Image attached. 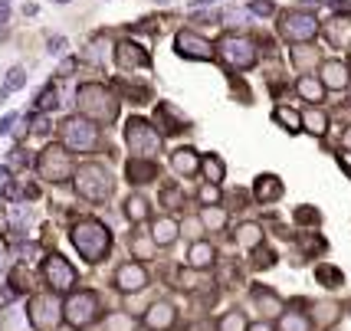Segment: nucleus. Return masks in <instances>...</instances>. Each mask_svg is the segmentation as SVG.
Listing matches in <instances>:
<instances>
[{
	"mask_svg": "<svg viewBox=\"0 0 351 331\" xmlns=\"http://www.w3.org/2000/svg\"><path fill=\"white\" fill-rule=\"evenodd\" d=\"M60 135L69 151H92L95 145V128L89 119H66L60 125Z\"/></svg>",
	"mask_w": 351,
	"mask_h": 331,
	"instance_id": "nucleus-8",
	"label": "nucleus"
},
{
	"mask_svg": "<svg viewBox=\"0 0 351 331\" xmlns=\"http://www.w3.org/2000/svg\"><path fill=\"white\" fill-rule=\"evenodd\" d=\"M3 20H7V7L0 3V23H3Z\"/></svg>",
	"mask_w": 351,
	"mask_h": 331,
	"instance_id": "nucleus-51",
	"label": "nucleus"
},
{
	"mask_svg": "<svg viewBox=\"0 0 351 331\" xmlns=\"http://www.w3.org/2000/svg\"><path fill=\"white\" fill-rule=\"evenodd\" d=\"M43 275H46V282H49V289L53 292H66V289H73L76 286V269L66 262L62 256H49L43 262Z\"/></svg>",
	"mask_w": 351,
	"mask_h": 331,
	"instance_id": "nucleus-12",
	"label": "nucleus"
},
{
	"mask_svg": "<svg viewBox=\"0 0 351 331\" xmlns=\"http://www.w3.org/2000/svg\"><path fill=\"white\" fill-rule=\"evenodd\" d=\"M178 233H181L178 220H171V217H161V220L154 223V230H152V240L158 243V246H171V243L178 240Z\"/></svg>",
	"mask_w": 351,
	"mask_h": 331,
	"instance_id": "nucleus-21",
	"label": "nucleus"
},
{
	"mask_svg": "<svg viewBox=\"0 0 351 331\" xmlns=\"http://www.w3.org/2000/svg\"><path fill=\"white\" fill-rule=\"evenodd\" d=\"M152 246H158L154 240H135V256H152Z\"/></svg>",
	"mask_w": 351,
	"mask_h": 331,
	"instance_id": "nucleus-43",
	"label": "nucleus"
},
{
	"mask_svg": "<svg viewBox=\"0 0 351 331\" xmlns=\"http://www.w3.org/2000/svg\"><path fill=\"white\" fill-rule=\"evenodd\" d=\"M73 246H76L89 262H99V259L108 256L112 236H108L106 223H99V220H82V223H76V230H73Z\"/></svg>",
	"mask_w": 351,
	"mask_h": 331,
	"instance_id": "nucleus-2",
	"label": "nucleus"
},
{
	"mask_svg": "<svg viewBox=\"0 0 351 331\" xmlns=\"http://www.w3.org/2000/svg\"><path fill=\"white\" fill-rule=\"evenodd\" d=\"M253 302L260 305L263 315H282V299L269 289H253Z\"/></svg>",
	"mask_w": 351,
	"mask_h": 331,
	"instance_id": "nucleus-24",
	"label": "nucleus"
},
{
	"mask_svg": "<svg viewBox=\"0 0 351 331\" xmlns=\"http://www.w3.org/2000/svg\"><path fill=\"white\" fill-rule=\"evenodd\" d=\"M295 89H299V95L306 99L308 106H319L322 99H325V86H322V79H315V75H302Z\"/></svg>",
	"mask_w": 351,
	"mask_h": 331,
	"instance_id": "nucleus-22",
	"label": "nucleus"
},
{
	"mask_svg": "<svg viewBox=\"0 0 351 331\" xmlns=\"http://www.w3.org/2000/svg\"><path fill=\"white\" fill-rule=\"evenodd\" d=\"M148 213H152V207H148V200H145V197H128V200H125V217H128L132 223L148 220Z\"/></svg>",
	"mask_w": 351,
	"mask_h": 331,
	"instance_id": "nucleus-31",
	"label": "nucleus"
},
{
	"mask_svg": "<svg viewBox=\"0 0 351 331\" xmlns=\"http://www.w3.org/2000/svg\"><path fill=\"white\" fill-rule=\"evenodd\" d=\"M184 226H187L184 233H191V236H194V233H200V226H204V223H200V220H187Z\"/></svg>",
	"mask_w": 351,
	"mask_h": 331,
	"instance_id": "nucleus-47",
	"label": "nucleus"
},
{
	"mask_svg": "<svg viewBox=\"0 0 351 331\" xmlns=\"http://www.w3.org/2000/svg\"><path fill=\"white\" fill-rule=\"evenodd\" d=\"M79 108H82V119H89L92 125H112L119 119V99L99 82L79 89Z\"/></svg>",
	"mask_w": 351,
	"mask_h": 331,
	"instance_id": "nucleus-1",
	"label": "nucleus"
},
{
	"mask_svg": "<svg viewBox=\"0 0 351 331\" xmlns=\"http://www.w3.org/2000/svg\"><path fill=\"white\" fill-rule=\"evenodd\" d=\"M220 56H223L230 69H253L256 66V46H253L250 36L230 33V36L220 40Z\"/></svg>",
	"mask_w": 351,
	"mask_h": 331,
	"instance_id": "nucleus-5",
	"label": "nucleus"
},
{
	"mask_svg": "<svg viewBox=\"0 0 351 331\" xmlns=\"http://www.w3.org/2000/svg\"><path fill=\"white\" fill-rule=\"evenodd\" d=\"M115 62L122 66V69H135V66H148V49L138 43H128V40H122V43L115 46Z\"/></svg>",
	"mask_w": 351,
	"mask_h": 331,
	"instance_id": "nucleus-16",
	"label": "nucleus"
},
{
	"mask_svg": "<svg viewBox=\"0 0 351 331\" xmlns=\"http://www.w3.org/2000/svg\"><path fill=\"white\" fill-rule=\"evenodd\" d=\"M174 49H178V56H184V60H214V46L207 43L204 36H197L194 30H181L178 36H174Z\"/></svg>",
	"mask_w": 351,
	"mask_h": 331,
	"instance_id": "nucleus-11",
	"label": "nucleus"
},
{
	"mask_svg": "<svg viewBox=\"0 0 351 331\" xmlns=\"http://www.w3.org/2000/svg\"><path fill=\"white\" fill-rule=\"evenodd\" d=\"M200 223H204V230H223V226H227V210L210 204V207L200 210Z\"/></svg>",
	"mask_w": 351,
	"mask_h": 331,
	"instance_id": "nucleus-30",
	"label": "nucleus"
},
{
	"mask_svg": "<svg viewBox=\"0 0 351 331\" xmlns=\"http://www.w3.org/2000/svg\"><path fill=\"white\" fill-rule=\"evenodd\" d=\"M138 321L132 315H108L106 318V331H135Z\"/></svg>",
	"mask_w": 351,
	"mask_h": 331,
	"instance_id": "nucleus-36",
	"label": "nucleus"
},
{
	"mask_svg": "<svg viewBox=\"0 0 351 331\" xmlns=\"http://www.w3.org/2000/svg\"><path fill=\"white\" fill-rule=\"evenodd\" d=\"M322 217H319V210H312V207H299L295 210V223H319Z\"/></svg>",
	"mask_w": 351,
	"mask_h": 331,
	"instance_id": "nucleus-39",
	"label": "nucleus"
},
{
	"mask_svg": "<svg viewBox=\"0 0 351 331\" xmlns=\"http://www.w3.org/2000/svg\"><path fill=\"white\" fill-rule=\"evenodd\" d=\"M197 286H200V275H194V266L178 272V289H184V292H194Z\"/></svg>",
	"mask_w": 351,
	"mask_h": 331,
	"instance_id": "nucleus-38",
	"label": "nucleus"
},
{
	"mask_svg": "<svg viewBox=\"0 0 351 331\" xmlns=\"http://www.w3.org/2000/svg\"><path fill=\"white\" fill-rule=\"evenodd\" d=\"M273 262H276V256L269 253V249H260V253H256V259H253V266H256V269H269Z\"/></svg>",
	"mask_w": 351,
	"mask_h": 331,
	"instance_id": "nucleus-41",
	"label": "nucleus"
},
{
	"mask_svg": "<svg viewBox=\"0 0 351 331\" xmlns=\"http://www.w3.org/2000/svg\"><path fill=\"white\" fill-rule=\"evenodd\" d=\"M315 279H319L325 289H338L345 282V272L338 269V266H332V262H319V266H315Z\"/></svg>",
	"mask_w": 351,
	"mask_h": 331,
	"instance_id": "nucleus-27",
	"label": "nucleus"
},
{
	"mask_svg": "<svg viewBox=\"0 0 351 331\" xmlns=\"http://www.w3.org/2000/svg\"><path fill=\"white\" fill-rule=\"evenodd\" d=\"M62 46L66 43H62L60 36H53V40H49V53H62Z\"/></svg>",
	"mask_w": 351,
	"mask_h": 331,
	"instance_id": "nucleus-49",
	"label": "nucleus"
},
{
	"mask_svg": "<svg viewBox=\"0 0 351 331\" xmlns=\"http://www.w3.org/2000/svg\"><path fill=\"white\" fill-rule=\"evenodd\" d=\"M279 33H282V40H289V43H312L315 36H319V20L312 14H302V10H292L279 20Z\"/></svg>",
	"mask_w": 351,
	"mask_h": 331,
	"instance_id": "nucleus-6",
	"label": "nucleus"
},
{
	"mask_svg": "<svg viewBox=\"0 0 351 331\" xmlns=\"http://www.w3.org/2000/svg\"><path fill=\"white\" fill-rule=\"evenodd\" d=\"M125 145L135 151V158H154L161 151V135L152 128V121L132 119L125 125Z\"/></svg>",
	"mask_w": 351,
	"mask_h": 331,
	"instance_id": "nucleus-4",
	"label": "nucleus"
},
{
	"mask_svg": "<svg viewBox=\"0 0 351 331\" xmlns=\"http://www.w3.org/2000/svg\"><path fill=\"white\" fill-rule=\"evenodd\" d=\"M348 102H351V95H348Z\"/></svg>",
	"mask_w": 351,
	"mask_h": 331,
	"instance_id": "nucleus-53",
	"label": "nucleus"
},
{
	"mask_svg": "<svg viewBox=\"0 0 351 331\" xmlns=\"http://www.w3.org/2000/svg\"><path fill=\"white\" fill-rule=\"evenodd\" d=\"M30 321L40 331H56L62 321V305L56 295H33L30 299Z\"/></svg>",
	"mask_w": 351,
	"mask_h": 331,
	"instance_id": "nucleus-7",
	"label": "nucleus"
},
{
	"mask_svg": "<svg viewBox=\"0 0 351 331\" xmlns=\"http://www.w3.org/2000/svg\"><path fill=\"white\" fill-rule=\"evenodd\" d=\"M158 119L168 121V125H165V132H168V135H174V132H184V128H187V119H184L178 108H171V106H158Z\"/></svg>",
	"mask_w": 351,
	"mask_h": 331,
	"instance_id": "nucleus-29",
	"label": "nucleus"
},
{
	"mask_svg": "<svg viewBox=\"0 0 351 331\" xmlns=\"http://www.w3.org/2000/svg\"><path fill=\"white\" fill-rule=\"evenodd\" d=\"M197 200L204 204V207H210V204H220V187H217L214 181H207L204 187L197 191Z\"/></svg>",
	"mask_w": 351,
	"mask_h": 331,
	"instance_id": "nucleus-37",
	"label": "nucleus"
},
{
	"mask_svg": "<svg viewBox=\"0 0 351 331\" xmlns=\"http://www.w3.org/2000/svg\"><path fill=\"white\" fill-rule=\"evenodd\" d=\"M276 331H312V318L306 312H282Z\"/></svg>",
	"mask_w": 351,
	"mask_h": 331,
	"instance_id": "nucleus-25",
	"label": "nucleus"
},
{
	"mask_svg": "<svg viewBox=\"0 0 351 331\" xmlns=\"http://www.w3.org/2000/svg\"><path fill=\"white\" fill-rule=\"evenodd\" d=\"M30 207L27 204H10V223H14V230H27L30 226Z\"/></svg>",
	"mask_w": 351,
	"mask_h": 331,
	"instance_id": "nucleus-34",
	"label": "nucleus"
},
{
	"mask_svg": "<svg viewBox=\"0 0 351 331\" xmlns=\"http://www.w3.org/2000/svg\"><path fill=\"white\" fill-rule=\"evenodd\" d=\"M246 331H276V328L269 325V321H256V325H250Z\"/></svg>",
	"mask_w": 351,
	"mask_h": 331,
	"instance_id": "nucleus-48",
	"label": "nucleus"
},
{
	"mask_svg": "<svg viewBox=\"0 0 351 331\" xmlns=\"http://www.w3.org/2000/svg\"><path fill=\"white\" fill-rule=\"evenodd\" d=\"M302 128H306L308 135H315V138H322L325 132H328V115L322 112V108H308V112H302Z\"/></svg>",
	"mask_w": 351,
	"mask_h": 331,
	"instance_id": "nucleus-23",
	"label": "nucleus"
},
{
	"mask_svg": "<svg viewBox=\"0 0 351 331\" xmlns=\"http://www.w3.org/2000/svg\"><path fill=\"white\" fill-rule=\"evenodd\" d=\"M250 10H253V14H263V16L276 14V7H273V3H263V0H256V3H250Z\"/></svg>",
	"mask_w": 351,
	"mask_h": 331,
	"instance_id": "nucleus-44",
	"label": "nucleus"
},
{
	"mask_svg": "<svg viewBox=\"0 0 351 331\" xmlns=\"http://www.w3.org/2000/svg\"><path fill=\"white\" fill-rule=\"evenodd\" d=\"M0 331H23V315H20V312L7 315V321H3V328Z\"/></svg>",
	"mask_w": 351,
	"mask_h": 331,
	"instance_id": "nucleus-42",
	"label": "nucleus"
},
{
	"mask_svg": "<svg viewBox=\"0 0 351 331\" xmlns=\"http://www.w3.org/2000/svg\"><path fill=\"white\" fill-rule=\"evenodd\" d=\"M171 167L181 174V177H194L200 167V158L194 148H178L174 154H171Z\"/></svg>",
	"mask_w": 351,
	"mask_h": 331,
	"instance_id": "nucleus-18",
	"label": "nucleus"
},
{
	"mask_svg": "<svg viewBox=\"0 0 351 331\" xmlns=\"http://www.w3.org/2000/svg\"><path fill=\"white\" fill-rule=\"evenodd\" d=\"M282 181L276 177V174H260L256 177V184H253V197L260 200V204H273V200H279L282 197Z\"/></svg>",
	"mask_w": 351,
	"mask_h": 331,
	"instance_id": "nucleus-17",
	"label": "nucleus"
},
{
	"mask_svg": "<svg viewBox=\"0 0 351 331\" xmlns=\"http://www.w3.org/2000/svg\"><path fill=\"white\" fill-rule=\"evenodd\" d=\"M273 119L289 132V135H295V132H302V115L295 112V108H289V106H276V112H273Z\"/></svg>",
	"mask_w": 351,
	"mask_h": 331,
	"instance_id": "nucleus-26",
	"label": "nucleus"
},
{
	"mask_svg": "<svg viewBox=\"0 0 351 331\" xmlns=\"http://www.w3.org/2000/svg\"><path fill=\"white\" fill-rule=\"evenodd\" d=\"M76 191L79 197H86L92 204H99V200H106L112 194V177H108L106 167L99 164H82L76 171Z\"/></svg>",
	"mask_w": 351,
	"mask_h": 331,
	"instance_id": "nucleus-3",
	"label": "nucleus"
},
{
	"mask_svg": "<svg viewBox=\"0 0 351 331\" xmlns=\"http://www.w3.org/2000/svg\"><path fill=\"white\" fill-rule=\"evenodd\" d=\"M237 243L243 246V249H256L263 243V226L260 223H243L237 226Z\"/></svg>",
	"mask_w": 351,
	"mask_h": 331,
	"instance_id": "nucleus-28",
	"label": "nucleus"
},
{
	"mask_svg": "<svg viewBox=\"0 0 351 331\" xmlns=\"http://www.w3.org/2000/svg\"><path fill=\"white\" fill-rule=\"evenodd\" d=\"M341 145H345V148H351V128H345V135H341Z\"/></svg>",
	"mask_w": 351,
	"mask_h": 331,
	"instance_id": "nucleus-50",
	"label": "nucleus"
},
{
	"mask_svg": "<svg viewBox=\"0 0 351 331\" xmlns=\"http://www.w3.org/2000/svg\"><path fill=\"white\" fill-rule=\"evenodd\" d=\"M319 79H322V86L325 89H348V82H351V66L345 60H325L322 62V69H319Z\"/></svg>",
	"mask_w": 351,
	"mask_h": 331,
	"instance_id": "nucleus-13",
	"label": "nucleus"
},
{
	"mask_svg": "<svg viewBox=\"0 0 351 331\" xmlns=\"http://www.w3.org/2000/svg\"><path fill=\"white\" fill-rule=\"evenodd\" d=\"M200 167H204L207 181H214V184L223 181V161H220L217 154H207V158H200Z\"/></svg>",
	"mask_w": 351,
	"mask_h": 331,
	"instance_id": "nucleus-32",
	"label": "nucleus"
},
{
	"mask_svg": "<svg viewBox=\"0 0 351 331\" xmlns=\"http://www.w3.org/2000/svg\"><path fill=\"white\" fill-rule=\"evenodd\" d=\"M174 318H178V312H174L171 302H154L152 308H148V315H145V328L148 331H171Z\"/></svg>",
	"mask_w": 351,
	"mask_h": 331,
	"instance_id": "nucleus-15",
	"label": "nucleus"
},
{
	"mask_svg": "<svg viewBox=\"0 0 351 331\" xmlns=\"http://www.w3.org/2000/svg\"><path fill=\"white\" fill-rule=\"evenodd\" d=\"M23 82H27V73L16 66V69H10L7 73V82H3V89H0V99H7V92H16V89H23Z\"/></svg>",
	"mask_w": 351,
	"mask_h": 331,
	"instance_id": "nucleus-35",
	"label": "nucleus"
},
{
	"mask_svg": "<svg viewBox=\"0 0 351 331\" xmlns=\"http://www.w3.org/2000/svg\"><path fill=\"white\" fill-rule=\"evenodd\" d=\"M250 325H246V315L243 312H227V315L220 318V325H217V331H246Z\"/></svg>",
	"mask_w": 351,
	"mask_h": 331,
	"instance_id": "nucleus-33",
	"label": "nucleus"
},
{
	"mask_svg": "<svg viewBox=\"0 0 351 331\" xmlns=\"http://www.w3.org/2000/svg\"><path fill=\"white\" fill-rule=\"evenodd\" d=\"M125 177L132 184H148L158 177V167L152 161H145V158H132L128 164H125Z\"/></svg>",
	"mask_w": 351,
	"mask_h": 331,
	"instance_id": "nucleus-19",
	"label": "nucleus"
},
{
	"mask_svg": "<svg viewBox=\"0 0 351 331\" xmlns=\"http://www.w3.org/2000/svg\"><path fill=\"white\" fill-rule=\"evenodd\" d=\"M217 262V249L210 246V243H194L191 246V253H187V266H194V269H210Z\"/></svg>",
	"mask_w": 351,
	"mask_h": 331,
	"instance_id": "nucleus-20",
	"label": "nucleus"
},
{
	"mask_svg": "<svg viewBox=\"0 0 351 331\" xmlns=\"http://www.w3.org/2000/svg\"><path fill=\"white\" fill-rule=\"evenodd\" d=\"M36 171H40V177H46V181H66V174H69L66 148H62V145H49V148H43L40 161H36Z\"/></svg>",
	"mask_w": 351,
	"mask_h": 331,
	"instance_id": "nucleus-10",
	"label": "nucleus"
},
{
	"mask_svg": "<svg viewBox=\"0 0 351 331\" xmlns=\"http://www.w3.org/2000/svg\"><path fill=\"white\" fill-rule=\"evenodd\" d=\"M16 121H20V115H7V119L0 121V135H10V128H14Z\"/></svg>",
	"mask_w": 351,
	"mask_h": 331,
	"instance_id": "nucleus-46",
	"label": "nucleus"
},
{
	"mask_svg": "<svg viewBox=\"0 0 351 331\" xmlns=\"http://www.w3.org/2000/svg\"><path fill=\"white\" fill-rule=\"evenodd\" d=\"M338 164L345 167V174L351 177V148H345V151H338Z\"/></svg>",
	"mask_w": 351,
	"mask_h": 331,
	"instance_id": "nucleus-45",
	"label": "nucleus"
},
{
	"mask_svg": "<svg viewBox=\"0 0 351 331\" xmlns=\"http://www.w3.org/2000/svg\"><path fill=\"white\" fill-rule=\"evenodd\" d=\"M148 286V272H145V266H138V262H125L122 269L115 272V289L119 292H125V295H132V292H138V289Z\"/></svg>",
	"mask_w": 351,
	"mask_h": 331,
	"instance_id": "nucleus-14",
	"label": "nucleus"
},
{
	"mask_svg": "<svg viewBox=\"0 0 351 331\" xmlns=\"http://www.w3.org/2000/svg\"><path fill=\"white\" fill-rule=\"evenodd\" d=\"M56 3H69V0H56Z\"/></svg>",
	"mask_w": 351,
	"mask_h": 331,
	"instance_id": "nucleus-52",
	"label": "nucleus"
},
{
	"mask_svg": "<svg viewBox=\"0 0 351 331\" xmlns=\"http://www.w3.org/2000/svg\"><path fill=\"white\" fill-rule=\"evenodd\" d=\"M99 312V299L92 295V292H76L73 299L62 305V318L73 325V328H86L92 318Z\"/></svg>",
	"mask_w": 351,
	"mask_h": 331,
	"instance_id": "nucleus-9",
	"label": "nucleus"
},
{
	"mask_svg": "<svg viewBox=\"0 0 351 331\" xmlns=\"http://www.w3.org/2000/svg\"><path fill=\"white\" fill-rule=\"evenodd\" d=\"M36 106L40 108H56V86H46L43 95L36 99Z\"/></svg>",
	"mask_w": 351,
	"mask_h": 331,
	"instance_id": "nucleus-40",
	"label": "nucleus"
}]
</instances>
